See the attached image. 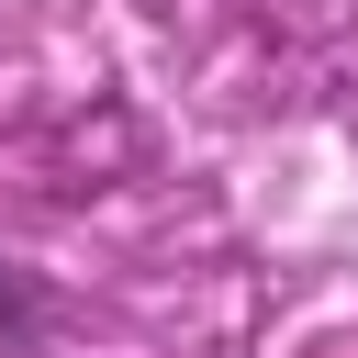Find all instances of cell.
Wrapping results in <instances>:
<instances>
[{
	"label": "cell",
	"mask_w": 358,
	"mask_h": 358,
	"mask_svg": "<svg viewBox=\"0 0 358 358\" xmlns=\"http://www.w3.org/2000/svg\"><path fill=\"white\" fill-rule=\"evenodd\" d=\"M45 336H56V291H45V268L0 257V358H45Z\"/></svg>",
	"instance_id": "6da1fadb"
}]
</instances>
